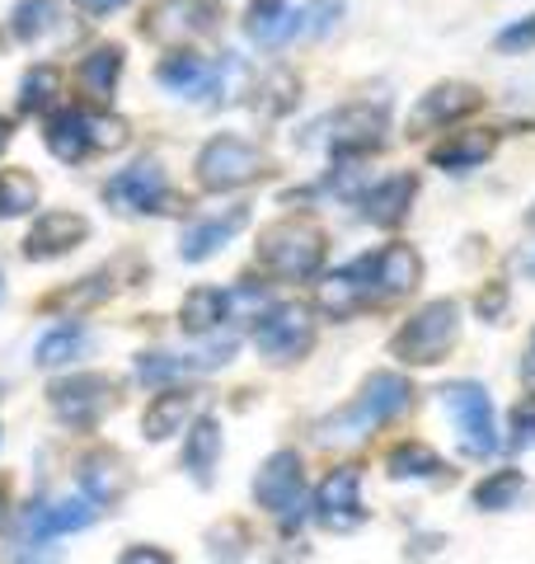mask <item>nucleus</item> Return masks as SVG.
<instances>
[{"label":"nucleus","instance_id":"f257e3e1","mask_svg":"<svg viewBox=\"0 0 535 564\" xmlns=\"http://www.w3.org/2000/svg\"><path fill=\"white\" fill-rule=\"evenodd\" d=\"M325 231L306 217H292V221H277L259 236V259L263 269H273L277 278H292V282H310L325 263Z\"/></svg>","mask_w":535,"mask_h":564},{"label":"nucleus","instance_id":"f03ea898","mask_svg":"<svg viewBox=\"0 0 535 564\" xmlns=\"http://www.w3.org/2000/svg\"><path fill=\"white\" fill-rule=\"evenodd\" d=\"M456 339H460V306L456 302H427L404 321L390 352L408 367H433L456 348Z\"/></svg>","mask_w":535,"mask_h":564},{"label":"nucleus","instance_id":"7ed1b4c3","mask_svg":"<svg viewBox=\"0 0 535 564\" xmlns=\"http://www.w3.org/2000/svg\"><path fill=\"white\" fill-rule=\"evenodd\" d=\"M441 410L451 414L456 437L470 456H489L498 452V423H493V400L479 381H446L441 386Z\"/></svg>","mask_w":535,"mask_h":564},{"label":"nucleus","instance_id":"20e7f679","mask_svg":"<svg viewBox=\"0 0 535 564\" xmlns=\"http://www.w3.org/2000/svg\"><path fill=\"white\" fill-rule=\"evenodd\" d=\"M263 170H268V155L244 137H211L198 151V184L207 193L244 188V184H254Z\"/></svg>","mask_w":535,"mask_h":564},{"label":"nucleus","instance_id":"39448f33","mask_svg":"<svg viewBox=\"0 0 535 564\" xmlns=\"http://www.w3.org/2000/svg\"><path fill=\"white\" fill-rule=\"evenodd\" d=\"M310 344H315V321H310V306L301 302L268 306L254 321V348L268 362H301Z\"/></svg>","mask_w":535,"mask_h":564},{"label":"nucleus","instance_id":"423d86ee","mask_svg":"<svg viewBox=\"0 0 535 564\" xmlns=\"http://www.w3.org/2000/svg\"><path fill=\"white\" fill-rule=\"evenodd\" d=\"M103 203H109L118 217H132V212H178V198L170 193L160 161H137L132 170L113 174V180L103 184Z\"/></svg>","mask_w":535,"mask_h":564},{"label":"nucleus","instance_id":"0eeeda50","mask_svg":"<svg viewBox=\"0 0 535 564\" xmlns=\"http://www.w3.org/2000/svg\"><path fill=\"white\" fill-rule=\"evenodd\" d=\"M319 141H325L329 151H338V155H367V151H376L385 141V113L367 109V104H357V109H338L325 122H315L306 147H319Z\"/></svg>","mask_w":535,"mask_h":564},{"label":"nucleus","instance_id":"6e6552de","mask_svg":"<svg viewBox=\"0 0 535 564\" xmlns=\"http://www.w3.org/2000/svg\"><path fill=\"white\" fill-rule=\"evenodd\" d=\"M254 499L268 513H277L287 527L301 522V503H306V480H301V456L296 452H273L254 475Z\"/></svg>","mask_w":535,"mask_h":564},{"label":"nucleus","instance_id":"1a4fd4ad","mask_svg":"<svg viewBox=\"0 0 535 564\" xmlns=\"http://www.w3.org/2000/svg\"><path fill=\"white\" fill-rule=\"evenodd\" d=\"M52 414H57L66 429H95V423L109 414V404H113V386L103 381V377H62V381H52Z\"/></svg>","mask_w":535,"mask_h":564},{"label":"nucleus","instance_id":"9d476101","mask_svg":"<svg viewBox=\"0 0 535 564\" xmlns=\"http://www.w3.org/2000/svg\"><path fill=\"white\" fill-rule=\"evenodd\" d=\"M315 522L329 527V532H352V527L367 522V513H362V470L338 466V470H329L325 480H319V489H315Z\"/></svg>","mask_w":535,"mask_h":564},{"label":"nucleus","instance_id":"9b49d317","mask_svg":"<svg viewBox=\"0 0 535 564\" xmlns=\"http://www.w3.org/2000/svg\"><path fill=\"white\" fill-rule=\"evenodd\" d=\"M217 29V10L207 0H160L146 20V33L160 43H188Z\"/></svg>","mask_w":535,"mask_h":564},{"label":"nucleus","instance_id":"f8f14e48","mask_svg":"<svg viewBox=\"0 0 535 564\" xmlns=\"http://www.w3.org/2000/svg\"><path fill=\"white\" fill-rule=\"evenodd\" d=\"M89 240V221L80 217V212H70V207H57V212H47V217L33 221V231L24 240V254L33 263H43V259H57V254H70L76 245Z\"/></svg>","mask_w":535,"mask_h":564},{"label":"nucleus","instance_id":"ddd939ff","mask_svg":"<svg viewBox=\"0 0 535 564\" xmlns=\"http://www.w3.org/2000/svg\"><path fill=\"white\" fill-rule=\"evenodd\" d=\"M479 109V90L474 85H460V80H446V85H437V90H427L423 99H418V109H414V118H408V132H427V128H446V122H460L466 113H474Z\"/></svg>","mask_w":535,"mask_h":564},{"label":"nucleus","instance_id":"4468645a","mask_svg":"<svg viewBox=\"0 0 535 564\" xmlns=\"http://www.w3.org/2000/svg\"><path fill=\"white\" fill-rule=\"evenodd\" d=\"M315 288H319V311H325L329 321H348V315L362 306L367 288H371V254L343 263V269H334L329 278H319Z\"/></svg>","mask_w":535,"mask_h":564},{"label":"nucleus","instance_id":"2eb2a0df","mask_svg":"<svg viewBox=\"0 0 535 564\" xmlns=\"http://www.w3.org/2000/svg\"><path fill=\"white\" fill-rule=\"evenodd\" d=\"M423 282V259L414 245H385L381 254H371V288L385 296H408Z\"/></svg>","mask_w":535,"mask_h":564},{"label":"nucleus","instance_id":"dca6fc26","mask_svg":"<svg viewBox=\"0 0 535 564\" xmlns=\"http://www.w3.org/2000/svg\"><path fill=\"white\" fill-rule=\"evenodd\" d=\"M155 80L178 99H207L211 85H217V66L203 62L198 52H174L155 66Z\"/></svg>","mask_w":535,"mask_h":564},{"label":"nucleus","instance_id":"f3484780","mask_svg":"<svg viewBox=\"0 0 535 564\" xmlns=\"http://www.w3.org/2000/svg\"><path fill=\"white\" fill-rule=\"evenodd\" d=\"M414 193H418V180L414 174H390L381 180L376 188L362 193V212L371 226H400L408 217V207H414Z\"/></svg>","mask_w":535,"mask_h":564},{"label":"nucleus","instance_id":"a211bd4d","mask_svg":"<svg viewBox=\"0 0 535 564\" xmlns=\"http://www.w3.org/2000/svg\"><path fill=\"white\" fill-rule=\"evenodd\" d=\"M244 33H249V43H259V47H282L292 33H301V14L287 0H254L244 14Z\"/></svg>","mask_w":535,"mask_h":564},{"label":"nucleus","instance_id":"6ab92c4d","mask_svg":"<svg viewBox=\"0 0 535 564\" xmlns=\"http://www.w3.org/2000/svg\"><path fill=\"white\" fill-rule=\"evenodd\" d=\"M357 400H362V410L376 423H390L414 404V386H408L400 372H371L362 381V391H357Z\"/></svg>","mask_w":535,"mask_h":564},{"label":"nucleus","instance_id":"aec40b11","mask_svg":"<svg viewBox=\"0 0 535 564\" xmlns=\"http://www.w3.org/2000/svg\"><path fill=\"white\" fill-rule=\"evenodd\" d=\"M385 475L390 480H437V485L451 480L446 462L427 443H395L385 452Z\"/></svg>","mask_w":535,"mask_h":564},{"label":"nucleus","instance_id":"412c9836","mask_svg":"<svg viewBox=\"0 0 535 564\" xmlns=\"http://www.w3.org/2000/svg\"><path fill=\"white\" fill-rule=\"evenodd\" d=\"M498 137L493 132H456L451 141L433 147V165L446 170V174H466V170H479L493 155Z\"/></svg>","mask_w":535,"mask_h":564},{"label":"nucleus","instance_id":"4be33fe9","mask_svg":"<svg viewBox=\"0 0 535 564\" xmlns=\"http://www.w3.org/2000/svg\"><path fill=\"white\" fill-rule=\"evenodd\" d=\"M118 76H122V52L113 43H99L80 57V90L95 99V104H109L118 90Z\"/></svg>","mask_w":535,"mask_h":564},{"label":"nucleus","instance_id":"5701e85b","mask_svg":"<svg viewBox=\"0 0 535 564\" xmlns=\"http://www.w3.org/2000/svg\"><path fill=\"white\" fill-rule=\"evenodd\" d=\"M221 462V423L217 419H198L188 433V447H184V470L193 475V485H211Z\"/></svg>","mask_w":535,"mask_h":564},{"label":"nucleus","instance_id":"b1692460","mask_svg":"<svg viewBox=\"0 0 535 564\" xmlns=\"http://www.w3.org/2000/svg\"><path fill=\"white\" fill-rule=\"evenodd\" d=\"M95 518H99V508L89 499H62L52 508H33L29 527H33V536H62V532H85Z\"/></svg>","mask_w":535,"mask_h":564},{"label":"nucleus","instance_id":"393cba45","mask_svg":"<svg viewBox=\"0 0 535 564\" xmlns=\"http://www.w3.org/2000/svg\"><path fill=\"white\" fill-rule=\"evenodd\" d=\"M244 217H249V212H230V217L193 221L188 231H184V240H178V245H184V250H178V254H184L188 263H198V259H211V254H217L221 245H226V240H230V236H236L240 226H244Z\"/></svg>","mask_w":535,"mask_h":564},{"label":"nucleus","instance_id":"a878e982","mask_svg":"<svg viewBox=\"0 0 535 564\" xmlns=\"http://www.w3.org/2000/svg\"><path fill=\"white\" fill-rule=\"evenodd\" d=\"M39 367H70V362H80L89 358V329L85 325H57V329H47L43 339H39Z\"/></svg>","mask_w":535,"mask_h":564},{"label":"nucleus","instance_id":"bb28decb","mask_svg":"<svg viewBox=\"0 0 535 564\" xmlns=\"http://www.w3.org/2000/svg\"><path fill=\"white\" fill-rule=\"evenodd\" d=\"M62 29V6L57 0H20V6L10 10V33L20 43H39L47 33Z\"/></svg>","mask_w":535,"mask_h":564},{"label":"nucleus","instance_id":"cd10ccee","mask_svg":"<svg viewBox=\"0 0 535 564\" xmlns=\"http://www.w3.org/2000/svg\"><path fill=\"white\" fill-rule=\"evenodd\" d=\"M188 410H193V400H188L184 391L155 395V400H151V410L141 414V433H146L151 443H165V437H174V433L188 423Z\"/></svg>","mask_w":535,"mask_h":564},{"label":"nucleus","instance_id":"c85d7f7f","mask_svg":"<svg viewBox=\"0 0 535 564\" xmlns=\"http://www.w3.org/2000/svg\"><path fill=\"white\" fill-rule=\"evenodd\" d=\"M43 141H47V151L57 155V161H66V165H76V161H85V151H89V137H85V113H57L47 122V132H43Z\"/></svg>","mask_w":535,"mask_h":564},{"label":"nucleus","instance_id":"c756f323","mask_svg":"<svg viewBox=\"0 0 535 564\" xmlns=\"http://www.w3.org/2000/svg\"><path fill=\"white\" fill-rule=\"evenodd\" d=\"M226 321V292L217 288H193L184 296V306H178V325L188 334H211Z\"/></svg>","mask_w":535,"mask_h":564},{"label":"nucleus","instance_id":"7c9ffc66","mask_svg":"<svg viewBox=\"0 0 535 564\" xmlns=\"http://www.w3.org/2000/svg\"><path fill=\"white\" fill-rule=\"evenodd\" d=\"M371 419L367 410H362V400H352V404H343V410H334L329 419H319V443L325 447H343V443H357V437H367V429H371Z\"/></svg>","mask_w":535,"mask_h":564},{"label":"nucleus","instance_id":"2f4dec72","mask_svg":"<svg viewBox=\"0 0 535 564\" xmlns=\"http://www.w3.org/2000/svg\"><path fill=\"white\" fill-rule=\"evenodd\" d=\"M39 207V180L29 170H0V221L29 217Z\"/></svg>","mask_w":535,"mask_h":564},{"label":"nucleus","instance_id":"473e14b6","mask_svg":"<svg viewBox=\"0 0 535 564\" xmlns=\"http://www.w3.org/2000/svg\"><path fill=\"white\" fill-rule=\"evenodd\" d=\"M62 95V76L57 66H29L24 80H20V95H14V104H20V113H43L52 109Z\"/></svg>","mask_w":535,"mask_h":564},{"label":"nucleus","instance_id":"72a5a7b5","mask_svg":"<svg viewBox=\"0 0 535 564\" xmlns=\"http://www.w3.org/2000/svg\"><path fill=\"white\" fill-rule=\"evenodd\" d=\"M522 489H526L522 470H493V475H484V480L474 485V508H484V513H503V508H512L516 499H522Z\"/></svg>","mask_w":535,"mask_h":564},{"label":"nucleus","instance_id":"f704fd0d","mask_svg":"<svg viewBox=\"0 0 535 564\" xmlns=\"http://www.w3.org/2000/svg\"><path fill=\"white\" fill-rule=\"evenodd\" d=\"M80 480H85V499L103 508V503H113L118 494H122V470H118V456H89L85 470H80Z\"/></svg>","mask_w":535,"mask_h":564},{"label":"nucleus","instance_id":"c9c22d12","mask_svg":"<svg viewBox=\"0 0 535 564\" xmlns=\"http://www.w3.org/2000/svg\"><path fill=\"white\" fill-rule=\"evenodd\" d=\"M184 372H193V367H188V358H178V352H141L137 367H132V377L141 386H170Z\"/></svg>","mask_w":535,"mask_h":564},{"label":"nucleus","instance_id":"e433bc0d","mask_svg":"<svg viewBox=\"0 0 535 564\" xmlns=\"http://www.w3.org/2000/svg\"><path fill=\"white\" fill-rule=\"evenodd\" d=\"M85 137H89V147L95 151H122L128 147V137H132V128H128V118L95 109V113H85Z\"/></svg>","mask_w":535,"mask_h":564},{"label":"nucleus","instance_id":"4c0bfd02","mask_svg":"<svg viewBox=\"0 0 535 564\" xmlns=\"http://www.w3.org/2000/svg\"><path fill=\"white\" fill-rule=\"evenodd\" d=\"M263 99H259V113L263 118H282V113H292L296 109V76L292 70H273V76L263 80V90H259Z\"/></svg>","mask_w":535,"mask_h":564},{"label":"nucleus","instance_id":"58836bf2","mask_svg":"<svg viewBox=\"0 0 535 564\" xmlns=\"http://www.w3.org/2000/svg\"><path fill=\"white\" fill-rule=\"evenodd\" d=\"M244 545H249V532L240 522H221V527H211V536H207V560L203 564H236L244 555Z\"/></svg>","mask_w":535,"mask_h":564},{"label":"nucleus","instance_id":"ea45409f","mask_svg":"<svg viewBox=\"0 0 535 564\" xmlns=\"http://www.w3.org/2000/svg\"><path fill=\"white\" fill-rule=\"evenodd\" d=\"M103 296H109V278H80L76 288H66V292H57L52 296V306L57 311H89V306H99Z\"/></svg>","mask_w":535,"mask_h":564},{"label":"nucleus","instance_id":"a19ab883","mask_svg":"<svg viewBox=\"0 0 535 564\" xmlns=\"http://www.w3.org/2000/svg\"><path fill=\"white\" fill-rule=\"evenodd\" d=\"M493 47H498V52H535V14L507 24V29L493 39Z\"/></svg>","mask_w":535,"mask_h":564},{"label":"nucleus","instance_id":"79ce46f5","mask_svg":"<svg viewBox=\"0 0 535 564\" xmlns=\"http://www.w3.org/2000/svg\"><path fill=\"white\" fill-rule=\"evenodd\" d=\"M338 14H343V0H310V10H306V33H319V39H325V33L338 24Z\"/></svg>","mask_w":535,"mask_h":564},{"label":"nucleus","instance_id":"37998d69","mask_svg":"<svg viewBox=\"0 0 535 564\" xmlns=\"http://www.w3.org/2000/svg\"><path fill=\"white\" fill-rule=\"evenodd\" d=\"M512 447H535V400L512 410Z\"/></svg>","mask_w":535,"mask_h":564},{"label":"nucleus","instance_id":"c03bdc74","mask_svg":"<svg viewBox=\"0 0 535 564\" xmlns=\"http://www.w3.org/2000/svg\"><path fill=\"white\" fill-rule=\"evenodd\" d=\"M503 306H507V282H493V288H484L479 292V302H474V311L484 315V321H498Z\"/></svg>","mask_w":535,"mask_h":564},{"label":"nucleus","instance_id":"a18cd8bd","mask_svg":"<svg viewBox=\"0 0 535 564\" xmlns=\"http://www.w3.org/2000/svg\"><path fill=\"white\" fill-rule=\"evenodd\" d=\"M118 564H174V555H165L160 545H132V551H122Z\"/></svg>","mask_w":535,"mask_h":564},{"label":"nucleus","instance_id":"49530a36","mask_svg":"<svg viewBox=\"0 0 535 564\" xmlns=\"http://www.w3.org/2000/svg\"><path fill=\"white\" fill-rule=\"evenodd\" d=\"M122 6H132V0H76V10H85V14H113Z\"/></svg>","mask_w":535,"mask_h":564},{"label":"nucleus","instance_id":"de8ad7c7","mask_svg":"<svg viewBox=\"0 0 535 564\" xmlns=\"http://www.w3.org/2000/svg\"><path fill=\"white\" fill-rule=\"evenodd\" d=\"M522 381L535 391V334H531V352H526V362H522Z\"/></svg>","mask_w":535,"mask_h":564},{"label":"nucleus","instance_id":"09e8293b","mask_svg":"<svg viewBox=\"0 0 535 564\" xmlns=\"http://www.w3.org/2000/svg\"><path fill=\"white\" fill-rule=\"evenodd\" d=\"M6 147H10V122L0 118V155H6Z\"/></svg>","mask_w":535,"mask_h":564},{"label":"nucleus","instance_id":"8fccbe9b","mask_svg":"<svg viewBox=\"0 0 535 564\" xmlns=\"http://www.w3.org/2000/svg\"><path fill=\"white\" fill-rule=\"evenodd\" d=\"M6 518H10V503H6V489H0V527H6Z\"/></svg>","mask_w":535,"mask_h":564},{"label":"nucleus","instance_id":"3c124183","mask_svg":"<svg viewBox=\"0 0 535 564\" xmlns=\"http://www.w3.org/2000/svg\"><path fill=\"white\" fill-rule=\"evenodd\" d=\"M526 273H531V278H535V254H531V259H526Z\"/></svg>","mask_w":535,"mask_h":564},{"label":"nucleus","instance_id":"603ef678","mask_svg":"<svg viewBox=\"0 0 535 564\" xmlns=\"http://www.w3.org/2000/svg\"><path fill=\"white\" fill-rule=\"evenodd\" d=\"M0 296H6V278H0Z\"/></svg>","mask_w":535,"mask_h":564},{"label":"nucleus","instance_id":"864d4df0","mask_svg":"<svg viewBox=\"0 0 535 564\" xmlns=\"http://www.w3.org/2000/svg\"><path fill=\"white\" fill-rule=\"evenodd\" d=\"M531 226H535V212H531Z\"/></svg>","mask_w":535,"mask_h":564}]
</instances>
